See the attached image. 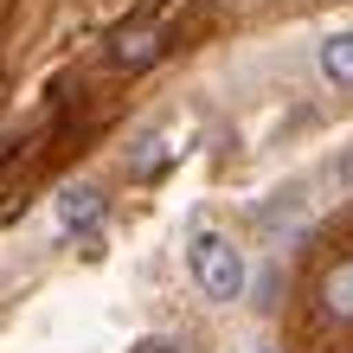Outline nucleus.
Returning a JSON list of instances; mask_svg holds the SVG:
<instances>
[{"mask_svg":"<svg viewBox=\"0 0 353 353\" xmlns=\"http://www.w3.org/2000/svg\"><path fill=\"white\" fill-rule=\"evenodd\" d=\"M186 270H193V283H199L205 302H238L244 296V251L225 232L193 225V238H186Z\"/></svg>","mask_w":353,"mask_h":353,"instance_id":"nucleus-1","label":"nucleus"},{"mask_svg":"<svg viewBox=\"0 0 353 353\" xmlns=\"http://www.w3.org/2000/svg\"><path fill=\"white\" fill-rule=\"evenodd\" d=\"M52 212H58V225H65V232H90V225L103 219V193H97V186H65Z\"/></svg>","mask_w":353,"mask_h":353,"instance_id":"nucleus-2","label":"nucleus"},{"mask_svg":"<svg viewBox=\"0 0 353 353\" xmlns=\"http://www.w3.org/2000/svg\"><path fill=\"white\" fill-rule=\"evenodd\" d=\"M315 71H321L334 90H353V32H327V39H321Z\"/></svg>","mask_w":353,"mask_h":353,"instance_id":"nucleus-3","label":"nucleus"},{"mask_svg":"<svg viewBox=\"0 0 353 353\" xmlns=\"http://www.w3.org/2000/svg\"><path fill=\"white\" fill-rule=\"evenodd\" d=\"M321 308L334 321H353V257H334L321 270Z\"/></svg>","mask_w":353,"mask_h":353,"instance_id":"nucleus-4","label":"nucleus"},{"mask_svg":"<svg viewBox=\"0 0 353 353\" xmlns=\"http://www.w3.org/2000/svg\"><path fill=\"white\" fill-rule=\"evenodd\" d=\"M110 52H116V65H148V58L161 52V39L154 32H116Z\"/></svg>","mask_w":353,"mask_h":353,"instance_id":"nucleus-5","label":"nucleus"},{"mask_svg":"<svg viewBox=\"0 0 353 353\" xmlns=\"http://www.w3.org/2000/svg\"><path fill=\"white\" fill-rule=\"evenodd\" d=\"M161 161H168V141H161V135H141V148H135L129 168H135V174H154Z\"/></svg>","mask_w":353,"mask_h":353,"instance_id":"nucleus-6","label":"nucleus"},{"mask_svg":"<svg viewBox=\"0 0 353 353\" xmlns=\"http://www.w3.org/2000/svg\"><path fill=\"white\" fill-rule=\"evenodd\" d=\"M141 353H186V347H174V341H141Z\"/></svg>","mask_w":353,"mask_h":353,"instance_id":"nucleus-7","label":"nucleus"}]
</instances>
